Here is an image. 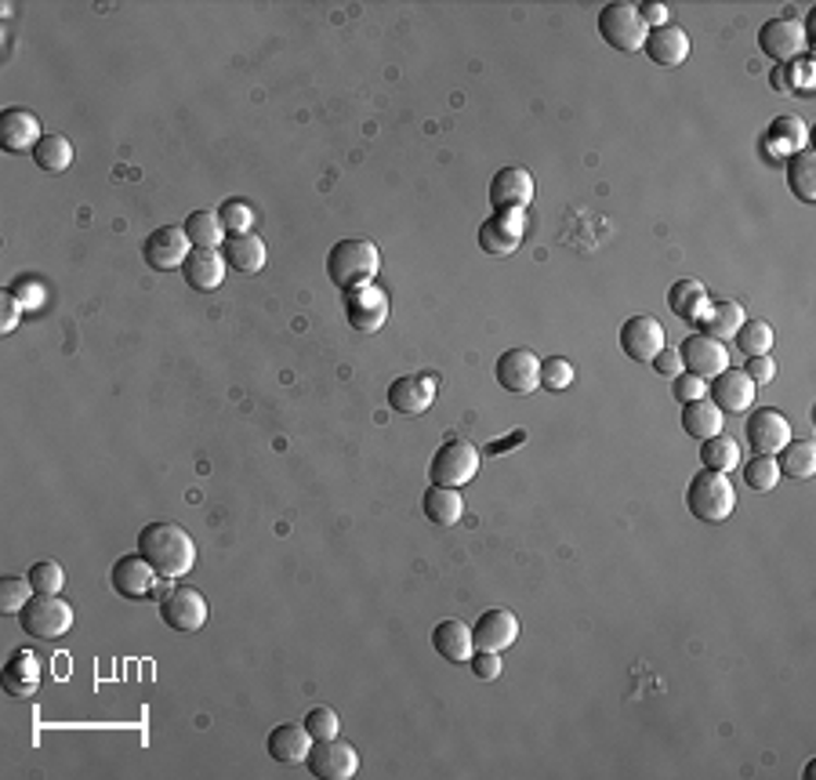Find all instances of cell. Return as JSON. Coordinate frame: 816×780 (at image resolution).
<instances>
[{
  "instance_id": "obj_49",
  "label": "cell",
  "mask_w": 816,
  "mask_h": 780,
  "mask_svg": "<svg viewBox=\"0 0 816 780\" xmlns=\"http://www.w3.org/2000/svg\"><path fill=\"white\" fill-rule=\"evenodd\" d=\"M0 306H4V309H0V327H4V334H11V331L18 327L22 301H18L15 295H11V290H4V295H0Z\"/></svg>"
},
{
  "instance_id": "obj_18",
  "label": "cell",
  "mask_w": 816,
  "mask_h": 780,
  "mask_svg": "<svg viewBox=\"0 0 816 780\" xmlns=\"http://www.w3.org/2000/svg\"><path fill=\"white\" fill-rule=\"evenodd\" d=\"M388 407L403 418H418L432 407L435 399V382L429 374H403L388 385Z\"/></svg>"
},
{
  "instance_id": "obj_15",
  "label": "cell",
  "mask_w": 816,
  "mask_h": 780,
  "mask_svg": "<svg viewBox=\"0 0 816 780\" xmlns=\"http://www.w3.org/2000/svg\"><path fill=\"white\" fill-rule=\"evenodd\" d=\"M755 393L758 385L751 382L744 371H737V367H726L722 374L712 377V385H707V399L722 410V414H744L755 404Z\"/></svg>"
},
{
  "instance_id": "obj_53",
  "label": "cell",
  "mask_w": 816,
  "mask_h": 780,
  "mask_svg": "<svg viewBox=\"0 0 816 780\" xmlns=\"http://www.w3.org/2000/svg\"><path fill=\"white\" fill-rule=\"evenodd\" d=\"M791 88V77H788V70H783V66H777V70H772V91H788Z\"/></svg>"
},
{
  "instance_id": "obj_40",
  "label": "cell",
  "mask_w": 816,
  "mask_h": 780,
  "mask_svg": "<svg viewBox=\"0 0 816 780\" xmlns=\"http://www.w3.org/2000/svg\"><path fill=\"white\" fill-rule=\"evenodd\" d=\"M26 578L37 595H59L62 584H65V570L54 559H40V562H33Z\"/></svg>"
},
{
  "instance_id": "obj_12",
  "label": "cell",
  "mask_w": 816,
  "mask_h": 780,
  "mask_svg": "<svg viewBox=\"0 0 816 780\" xmlns=\"http://www.w3.org/2000/svg\"><path fill=\"white\" fill-rule=\"evenodd\" d=\"M522 233H527V211H494L490 219L479 225V247H483L486 255H511L519 251L522 244Z\"/></svg>"
},
{
  "instance_id": "obj_31",
  "label": "cell",
  "mask_w": 816,
  "mask_h": 780,
  "mask_svg": "<svg viewBox=\"0 0 816 780\" xmlns=\"http://www.w3.org/2000/svg\"><path fill=\"white\" fill-rule=\"evenodd\" d=\"M722 425H726V414L718 410L712 399H693V404H682V429H685V436H693V439H712V436H718L722 432Z\"/></svg>"
},
{
  "instance_id": "obj_47",
  "label": "cell",
  "mask_w": 816,
  "mask_h": 780,
  "mask_svg": "<svg viewBox=\"0 0 816 780\" xmlns=\"http://www.w3.org/2000/svg\"><path fill=\"white\" fill-rule=\"evenodd\" d=\"M769 132H772V138H777V143H788V146H805V124L799 121V116H777Z\"/></svg>"
},
{
  "instance_id": "obj_30",
  "label": "cell",
  "mask_w": 816,
  "mask_h": 780,
  "mask_svg": "<svg viewBox=\"0 0 816 780\" xmlns=\"http://www.w3.org/2000/svg\"><path fill=\"white\" fill-rule=\"evenodd\" d=\"M740 323H744V306H737V301H707V309L696 320V327H701L696 334L726 342L740 331Z\"/></svg>"
},
{
  "instance_id": "obj_24",
  "label": "cell",
  "mask_w": 816,
  "mask_h": 780,
  "mask_svg": "<svg viewBox=\"0 0 816 780\" xmlns=\"http://www.w3.org/2000/svg\"><path fill=\"white\" fill-rule=\"evenodd\" d=\"M44 138L40 121L26 110H4L0 113V146L8 153H33Z\"/></svg>"
},
{
  "instance_id": "obj_9",
  "label": "cell",
  "mask_w": 816,
  "mask_h": 780,
  "mask_svg": "<svg viewBox=\"0 0 816 780\" xmlns=\"http://www.w3.org/2000/svg\"><path fill=\"white\" fill-rule=\"evenodd\" d=\"M207 617H211V606L196 589H171L168 595L160 599V621L174 628V632H200L207 624Z\"/></svg>"
},
{
  "instance_id": "obj_28",
  "label": "cell",
  "mask_w": 816,
  "mask_h": 780,
  "mask_svg": "<svg viewBox=\"0 0 816 780\" xmlns=\"http://www.w3.org/2000/svg\"><path fill=\"white\" fill-rule=\"evenodd\" d=\"M421 508H424V519L435 527H457L465 516L461 491H457V486H440V483H432L429 491H424Z\"/></svg>"
},
{
  "instance_id": "obj_26",
  "label": "cell",
  "mask_w": 816,
  "mask_h": 780,
  "mask_svg": "<svg viewBox=\"0 0 816 780\" xmlns=\"http://www.w3.org/2000/svg\"><path fill=\"white\" fill-rule=\"evenodd\" d=\"M432 646H435V654L443 660H450V665H465V660L475 654L472 628L461 621H440L432 628Z\"/></svg>"
},
{
  "instance_id": "obj_7",
  "label": "cell",
  "mask_w": 816,
  "mask_h": 780,
  "mask_svg": "<svg viewBox=\"0 0 816 780\" xmlns=\"http://www.w3.org/2000/svg\"><path fill=\"white\" fill-rule=\"evenodd\" d=\"M22 632L33 639H59L73 628V606L62 595H33L18 614Z\"/></svg>"
},
{
  "instance_id": "obj_34",
  "label": "cell",
  "mask_w": 816,
  "mask_h": 780,
  "mask_svg": "<svg viewBox=\"0 0 816 780\" xmlns=\"http://www.w3.org/2000/svg\"><path fill=\"white\" fill-rule=\"evenodd\" d=\"M668 306H671L675 317L696 323L701 320V312L707 309V290H704L701 280L682 276L679 284H671V290H668Z\"/></svg>"
},
{
  "instance_id": "obj_29",
  "label": "cell",
  "mask_w": 816,
  "mask_h": 780,
  "mask_svg": "<svg viewBox=\"0 0 816 780\" xmlns=\"http://www.w3.org/2000/svg\"><path fill=\"white\" fill-rule=\"evenodd\" d=\"M40 686V660L29 649H15L4 660V690L11 697H33Z\"/></svg>"
},
{
  "instance_id": "obj_37",
  "label": "cell",
  "mask_w": 816,
  "mask_h": 780,
  "mask_svg": "<svg viewBox=\"0 0 816 780\" xmlns=\"http://www.w3.org/2000/svg\"><path fill=\"white\" fill-rule=\"evenodd\" d=\"M701 461H704V469H712V472H722V475H729L740 465V447L729 436H712V439H704V447H701Z\"/></svg>"
},
{
  "instance_id": "obj_19",
  "label": "cell",
  "mask_w": 816,
  "mask_h": 780,
  "mask_svg": "<svg viewBox=\"0 0 816 780\" xmlns=\"http://www.w3.org/2000/svg\"><path fill=\"white\" fill-rule=\"evenodd\" d=\"M620 349H625L628 360L653 363V356L664 349V327H660V320H653V317H631L625 327H620Z\"/></svg>"
},
{
  "instance_id": "obj_13",
  "label": "cell",
  "mask_w": 816,
  "mask_h": 780,
  "mask_svg": "<svg viewBox=\"0 0 816 780\" xmlns=\"http://www.w3.org/2000/svg\"><path fill=\"white\" fill-rule=\"evenodd\" d=\"M494 377H497V385L505 388V393L530 396L533 388L541 385V360L530 349H508V352L497 356Z\"/></svg>"
},
{
  "instance_id": "obj_39",
  "label": "cell",
  "mask_w": 816,
  "mask_h": 780,
  "mask_svg": "<svg viewBox=\"0 0 816 780\" xmlns=\"http://www.w3.org/2000/svg\"><path fill=\"white\" fill-rule=\"evenodd\" d=\"M744 480L751 491H772V486L780 483V469H777V458L772 454H755L747 465H744Z\"/></svg>"
},
{
  "instance_id": "obj_21",
  "label": "cell",
  "mask_w": 816,
  "mask_h": 780,
  "mask_svg": "<svg viewBox=\"0 0 816 780\" xmlns=\"http://www.w3.org/2000/svg\"><path fill=\"white\" fill-rule=\"evenodd\" d=\"M472 639H475V649H494V654H505V649L519 639V617L511 610H505V606L486 610L472 624Z\"/></svg>"
},
{
  "instance_id": "obj_27",
  "label": "cell",
  "mask_w": 816,
  "mask_h": 780,
  "mask_svg": "<svg viewBox=\"0 0 816 780\" xmlns=\"http://www.w3.org/2000/svg\"><path fill=\"white\" fill-rule=\"evenodd\" d=\"M225 258L222 251H193L189 258H185L182 265V276L185 284H189L193 290H200V295H207V290H218L225 280Z\"/></svg>"
},
{
  "instance_id": "obj_38",
  "label": "cell",
  "mask_w": 816,
  "mask_h": 780,
  "mask_svg": "<svg viewBox=\"0 0 816 780\" xmlns=\"http://www.w3.org/2000/svg\"><path fill=\"white\" fill-rule=\"evenodd\" d=\"M737 349L744 356H769L772 349V327L766 320H744L740 323V331L733 334Z\"/></svg>"
},
{
  "instance_id": "obj_5",
  "label": "cell",
  "mask_w": 816,
  "mask_h": 780,
  "mask_svg": "<svg viewBox=\"0 0 816 780\" xmlns=\"http://www.w3.org/2000/svg\"><path fill=\"white\" fill-rule=\"evenodd\" d=\"M109 581H113L116 595H124V599H163L171 589H163V581L157 570H152V562L141 556H120L113 562V570H109Z\"/></svg>"
},
{
  "instance_id": "obj_20",
  "label": "cell",
  "mask_w": 816,
  "mask_h": 780,
  "mask_svg": "<svg viewBox=\"0 0 816 780\" xmlns=\"http://www.w3.org/2000/svg\"><path fill=\"white\" fill-rule=\"evenodd\" d=\"M533 200V175L522 168H500L490 182V203L494 211H527Z\"/></svg>"
},
{
  "instance_id": "obj_44",
  "label": "cell",
  "mask_w": 816,
  "mask_h": 780,
  "mask_svg": "<svg viewBox=\"0 0 816 780\" xmlns=\"http://www.w3.org/2000/svg\"><path fill=\"white\" fill-rule=\"evenodd\" d=\"M301 726L309 730L312 741H331V736H337V730H342V719H337L334 708H312L305 715Z\"/></svg>"
},
{
  "instance_id": "obj_22",
  "label": "cell",
  "mask_w": 816,
  "mask_h": 780,
  "mask_svg": "<svg viewBox=\"0 0 816 780\" xmlns=\"http://www.w3.org/2000/svg\"><path fill=\"white\" fill-rule=\"evenodd\" d=\"M222 258H225V265L236 269L239 276H255L269 262V247L255 233H236V236H225Z\"/></svg>"
},
{
  "instance_id": "obj_10",
  "label": "cell",
  "mask_w": 816,
  "mask_h": 780,
  "mask_svg": "<svg viewBox=\"0 0 816 780\" xmlns=\"http://www.w3.org/2000/svg\"><path fill=\"white\" fill-rule=\"evenodd\" d=\"M189 255H193V244L178 225H160V230H152L146 236V244H141V258H146V265L157 269V273H174V269L185 265Z\"/></svg>"
},
{
  "instance_id": "obj_2",
  "label": "cell",
  "mask_w": 816,
  "mask_h": 780,
  "mask_svg": "<svg viewBox=\"0 0 816 780\" xmlns=\"http://www.w3.org/2000/svg\"><path fill=\"white\" fill-rule=\"evenodd\" d=\"M381 273V251L374 240H363V236H353V240H337L326 255V276H331L334 287H342L345 295L356 287L374 284V276Z\"/></svg>"
},
{
  "instance_id": "obj_4",
  "label": "cell",
  "mask_w": 816,
  "mask_h": 780,
  "mask_svg": "<svg viewBox=\"0 0 816 780\" xmlns=\"http://www.w3.org/2000/svg\"><path fill=\"white\" fill-rule=\"evenodd\" d=\"M646 23L639 15V4H628V0H614L598 12V37L606 40L614 51H642L646 45Z\"/></svg>"
},
{
  "instance_id": "obj_36",
  "label": "cell",
  "mask_w": 816,
  "mask_h": 780,
  "mask_svg": "<svg viewBox=\"0 0 816 780\" xmlns=\"http://www.w3.org/2000/svg\"><path fill=\"white\" fill-rule=\"evenodd\" d=\"M33 164H37L40 171H51V175H62V171H70V164H73L70 138L48 132L37 143V149H33Z\"/></svg>"
},
{
  "instance_id": "obj_6",
  "label": "cell",
  "mask_w": 816,
  "mask_h": 780,
  "mask_svg": "<svg viewBox=\"0 0 816 780\" xmlns=\"http://www.w3.org/2000/svg\"><path fill=\"white\" fill-rule=\"evenodd\" d=\"M479 475V450L468 439H446L440 450L432 454L429 480L440 486H468Z\"/></svg>"
},
{
  "instance_id": "obj_11",
  "label": "cell",
  "mask_w": 816,
  "mask_h": 780,
  "mask_svg": "<svg viewBox=\"0 0 816 780\" xmlns=\"http://www.w3.org/2000/svg\"><path fill=\"white\" fill-rule=\"evenodd\" d=\"M758 48L766 51L769 59H777L780 66H788V62L802 59V51H805V26L799 23V18H791V15L769 18V23H762V29H758Z\"/></svg>"
},
{
  "instance_id": "obj_51",
  "label": "cell",
  "mask_w": 816,
  "mask_h": 780,
  "mask_svg": "<svg viewBox=\"0 0 816 780\" xmlns=\"http://www.w3.org/2000/svg\"><path fill=\"white\" fill-rule=\"evenodd\" d=\"M653 371L664 374V377H675L682 374V360H679V349H660L653 356Z\"/></svg>"
},
{
  "instance_id": "obj_35",
  "label": "cell",
  "mask_w": 816,
  "mask_h": 780,
  "mask_svg": "<svg viewBox=\"0 0 816 780\" xmlns=\"http://www.w3.org/2000/svg\"><path fill=\"white\" fill-rule=\"evenodd\" d=\"M788 186L802 203H816V157L809 149L788 157Z\"/></svg>"
},
{
  "instance_id": "obj_25",
  "label": "cell",
  "mask_w": 816,
  "mask_h": 780,
  "mask_svg": "<svg viewBox=\"0 0 816 780\" xmlns=\"http://www.w3.org/2000/svg\"><path fill=\"white\" fill-rule=\"evenodd\" d=\"M265 747H269V755L276 758V763H283V766H298V763H305V758H309L312 736H309V730H305V726H298V722H283V726H276V730L269 733Z\"/></svg>"
},
{
  "instance_id": "obj_16",
  "label": "cell",
  "mask_w": 816,
  "mask_h": 780,
  "mask_svg": "<svg viewBox=\"0 0 816 780\" xmlns=\"http://www.w3.org/2000/svg\"><path fill=\"white\" fill-rule=\"evenodd\" d=\"M345 317L359 334H374V331L385 327V320H388V295L374 284L348 290V295H345Z\"/></svg>"
},
{
  "instance_id": "obj_33",
  "label": "cell",
  "mask_w": 816,
  "mask_h": 780,
  "mask_svg": "<svg viewBox=\"0 0 816 780\" xmlns=\"http://www.w3.org/2000/svg\"><path fill=\"white\" fill-rule=\"evenodd\" d=\"M777 469L788 480H813L816 472V443L809 439H788L783 450H777Z\"/></svg>"
},
{
  "instance_id": "obj_42",
  "label": "cell",
  "mask_w": 816,
  "mask_h": 780,
  "mask_svg": "<svg viewBox=\"0 0 816 780\" xmlns=\"http://www.w3.org/2000/svg\"><path fill=\"white\" fill-rule=\"evenodd\" d=\"M29 578H4L0 581V614H22V606L33 599Z\"/></svg>"
},
{
  "instance_id": "obj_50",
  "label": "cell",
  "mask_w": 816,
  "mask_h": 780,
  "mask_svg": "<svg viewBox=\"0 0 816 780\" xmlns=\"http://www.w3.org/2000/svg\"><path fill=\"white\" fill-rule=\"evenodd\" d=\"M8 290L22 301V309H37V306H40V298H44V295H40V287L33 284L29 276H22L18 284H15V287H8Z\"/></svg>"
},
{
  "instance_id": "obj_54",
  "label": "cell",
  "mask_w": 816,
  "mask_h": 780,
  "mask_svg": "<svg viewBox=\"0 0 816 780\" xmlns=\"http://www.w3.org/2000/svg\"><path fill=\"white\" fill-rule=\"evenodd\" d=\"M522 439V432H516V436H511V439H505V443H490V454H505V447H511V443H519Z\"/></svg>"
},
{
  "instance_id": "obj_41",
  "label": "cell",
  "mask_w": 816,
  "mask_h": 780,
  "mask_svg": "<svg viewBox=\"0 0 816 780\" xmlns=\"http://www.w3.org/2000/svg\"><path fill=\"white\" fill-rule=\"evenodd\" d=\"M218 219H222V230L225 236H236V233H250V225H255V211H250L247 200H225L222 208H218Z\"/></svg>"
},
{
  "instance_id": "obj_1",
  "label": "cell",
  "mask_w": 816,
  "mask_h": 780,
  "mask_svg": "<svg viewBox=\"0 0 816 780\" xmlns=\"http://www.w3.org/2000/svg\"><path fill=\"white\" fill-rule=\"evenodd\" d=\"M138 552L163 581H178L196 567V541L178 523H149L138 534Z\"/></svg>"
},
{
  "instance_id": "obj_32",
  "label": "cell",
  "mask_w": 816,
  "mask_h": 780,
  "mask_svg": "<svg viewBox=\"0 0 816 780\" xmlns=\"http://www.w3.org/2000/svg\"><path fill=\"white\" fill-rule=\"evenodd\" d=\"M182 230H185V236H189L193 251H222L225 230H222L218 211H193L189 219H185Z\"/></svg>"
},
{
  "instance_id": "obj_52",
  "label": "cell",
  "mask_w": 816,
  "mask_h": 780,
  "mask_svg": "<svg viewBox=\"0 0 816 780\" xmlns=\"http://www.w3.org/2000/svg\"><path fill=\"white\" fill-rule=\"evenodd\" d=\"M639 15H642V23H646V29L653 26V29H660V26H668V8L664 4H642L639 8Z\"/></svg>"
},
{
  "instance_id": "obj_46",
  "label": "cell",
  "mask_w": 816,
  "mask_h": 780,
  "mask_svg": "<svg viewBox=\"0 0 816 780\" xmlns=\"http://www.w3.org/2000/svg\"><path fill=\"white\" fill-rule=\"evenodd\" d=\"M468 668H472V676L479 682H497L500 679V654H494V649H475L472 657H468Z\"/></svg>"
},
{
  "instance_id": "obj_43",
  "label": "cell",
  "mask_w": 816,
  "mask_h": 780,
  "mask_svg": "<svg viewBox=\"0 0 816 780\" xmlns=\"http://www.w3.org/2000/svg\"><path fill=\"white\" fill-rule=\"evenodd\" d=\"M573 385V363L562 360V356H552V360H541V388L548 393H566Z\"/></svg>"
},
{
  "instance_id": "obj_14",
  "label": "cell",
  "mask_w": 816,
  "mask_h": 780,
  "mask_svg": "<svg viewBox=\"0 0 816 780\" xmlns=\"http://www.w3.org/2000/svg\"><path fill=\"white\" fill-rule=\"evenodd\" d=\"M679 360H682V371H690L707 382V377L722 374L729 367V349H726V342L707 338V334H690V338L679 345Z\"/></svg>"
},
{
  "instance_id": "obj_17",
  "label": "cell",
  "mask_w": 816,
  "mask_h": 780,
  "mask_svg": "<svg viewBox=\"0 0 816 780\" xmlns=\"http://www.w3.org/2000/svg\"><path fill=\"white\" fill-rule=\"evenodd\" d=\"M744 436H747V447L755 454H777L783 450V443L791 439V421L783 418L780 410L762 407L747 418Z\"/></svg>"
},
{
  "instance_id": "obj_8",
  "label": "cell",
  "mask_w": 816,
  "mask_h": 780,
  "mask_svg": "<svg viewBox=\"0 0 816 780\" xmlns=\"http://www.w3.org/2000/svg\"><path fill=\"white\" fill-rule=\"evenodd\" d=\"M305 766L320 780H353L359 773V755L348 741L331 736V741H312Z\"/></svg>"
},
{
  "instance_id": "obj_48",
  "label": "cell",
  "mask_w": 816,
  "mask_h": 780,
  "mask_svg": "<svg viewBox=\"0 0 816 780\" xmlns=\"http://www.w3.org/2000/svg\"><path fill=\"white\" fill-rule=\"evenodd\" d=\"M744 374H747L755 385H769L772 377H777V363H772L769 356H747Z\"/></svg>"
},
{
  "instance_id": "obj_23",
  "label": "cell",
  "mask_w": 816,
  "mask_h": 780,
  "mask_svg": "<svg viewBox=\"0 0 816 780\" xmlns=\"http://www.w3.org/2000/svg\"><path fill=\"white\" fill-rule=\"evenodd\" d=\"M642 51H646L650 62H657V66L675 70V66H682V62L690 59V37H685V29L668 23V26H660V29H650Z\"/></svg>"
},
{
  "instance_id": "obj_45",
  "label": "cell",
  "mask_w": 816,
  "mask_h": 780,
  "mask_svg": "<svg viewBox=\"0 0 816 780\" xmlns=\"http://www.w3.org/2000/svg\"><path fill=\"white\" fill-rule=\"evenodd\" d=\"M671 396L679 399V404H693V399L707 396V382H704V377L690 374V371H682V374L671 377Z\"/></svg>"
},
{
  "instance_id": "obj_3",
  "label": "cell",
  "mask_w": 816,
  "mask_h": 780,
  "mask_svg": "<svg viewBox=\"0 0 816 780\" xmlns=\"http://www.w3.org/2000/svg\"><path fill=\"white\" fill-rule=\"evenodd\" d=\"M685 508L704 523H726L737 508V491L722 472H696L685 486Z\"/></svg>"
}]
</instances>
